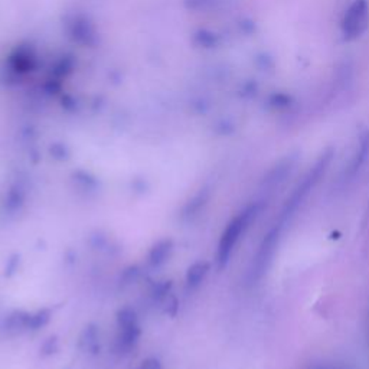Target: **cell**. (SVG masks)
<instances>
[{
  "label": "cell",
  "mask_w": 369,
  "mask_h": 369,
  "mask_svg": "<svg viewBox=\"0 0 369 369\" xmlns=\"http://www.w3.org/2000/svg\"><path fill=\"white\" fill-rule=\"evenodd\" d=\"M257 212H258V205H250L249 208L241 211L237 216H234L231 219V223L224 230L223 235H221L218 244V253H216V263L219 270H223L228 264L237 242L239 241L244 231L249 228Z\"/></svg>",
  "instance_id": "cell-1"
},
{
  "label": "cell",
  "mask_w": 369,
  "mask_h": 369,
  "mask_svg": "<svg viewBox=\"0 0 369 369\" xmlns=\"http://www.w3.org/2000/svg\"><path fill=\"white\" fill-rule=\"evenodd\" d=\"M330 156H332V153L328 152L321 159H319L317 163L313 166V169L307 174V176L302 181V183L298 185V188L293 190V193L290 195V198L286 201L283 211L279 216V221L276 224L277 227H280L283 230V227L288 223L290 218L294 215V212L298 211V208L302 205V202L305 201V198L309 195V192L314 188L317 181L321 179V176L323 175V172L326 170V167L330 162Z\"/></svg>",
  "instance_id": "cell-2"
},
{
  "label": "cell",
  "mask_w": 369,
  "mask_h": 369,
  "mask_svg": "<svg viewBox=\"0 0 369 369\" xmlns=\"http://www.w3.org/2000/svg\"><path fill=\"white\" fill-rule=\"evenodd\" d=\"M280 234H281V228L274 225V228H272V231H270L264 237V239L261 241L257 256H256L253 265L250 268V281L251 283L258 281L264 276V273L267 272L270 263H272V260L274 257L277 244L280 239Z\"/></svg>",
  "instance_id": "cell-3"
},
{
  "label": "cell",
  "mask_w": 369,
  "mask_h": 369,
  "mask_svg": "<svg viewBox=\"0 0 369 369\" xmlns=\"http://www.w3.org/2000/svg\"><path fill=\"white\" fill-rule=\"evenodd\" d=\"M369 5L366 0H355L342 22V31L348 38L359 36L368 27Z\"/></svg>",
  "instance_id": "cell-4"
},
{
  "label": "cell",
  "mask_w": 369,
  "mask_h": 369,
  "mask_svg": "<svg viewBox=\"0 0 369 369\" xmlns=\"http://www.w3.org/2000/svg\"><path fill=\"white\" fill-rule=\"evenodd\" d=\"M172 253H174V241H172L170 238H165V239L158 241L149 253L151 265L159 267V265L165 264L170 258Z\"/></svg>",
  "instance_id": "cell-5"
},
{
  "label": "cell",
  "mask_w": 369,
  "mask_h": 369,
  "mask_svg": "<svg viewBox=\"0 0 369 369\" xmlns=\"http://www.w3.org/2000/svg\"><path fill=\"white\" fill-rule=\"evenodd\" d=\"M141 335L140 326H132V328H125V329H120V333L117 336V349L120 352H129L132 351L139 342V337Z\"/></svg>",
  "instance_id": "cell-6"
},
{
  "label": "cell",
  "mask_w": 369,
  "mask_h": 369,
  "mask_svg": "<svg viewBox=\"0 0 369 369\" xmlns=\"http://www.w3.org/2000/svg\"><path fill=\"white\" fill-rule=\"evenodd\" d=\"M29 316L31 313L15 310L6 319V330L11 333H20L25 329H29Z\"/></svg>",
  "instance_id": "cell-7"
},
{
  "label": "cell",
  "mask_w": 369,
  "mask_h": 369,
  "mask_svg": "<svg viewBox=\"0 0 369 369\" xmlns=\"http://www.w3.org/2000/svg\"><path fill=\"white\" fill-rule=\"evenodd\" d=\"M209 272V264L207 261H198L188 268L186 283L189 287L200 286Z\"/></svg>",
  "instance_id": "cell-8"
},
{
  "label": "cell",
  "mask_w": 369,
  "mask_h": 369,
  "mask_svg": "<svg viewBox=\"0 0 369 369\" xmlns=\"http://www.w3.org/2000/svg\"><path fill=\"white\" fill-rule=\"evenodd\" d=\"M80 348L84 352H95L98 348V329L94 325L85 326L80 336Z\"/></svg>",
  "instance_id": "cell-9"
},
{
  "label": "cell",
  "mask_w": 369,
  "mask_h": 369,
  "mask_svg": "<svg viewBox=\"0 0 369 369\" xmlns=\"http://www.w3.org/2000/svg\"><path fill=\"white\" fill-rule=\"evenodd\" d=\"M117 325L118 329H125V328H132V326H137V314L133 309L130 307H125V309H120L117 312Z\"/></svg>",
  "instance_id": "cell-10"
},
{
  "label": "cell",
  "mask_w": 369,
  "mask_h": 369,
  "mask_svg": "<svg viewBox=\"0 0 369 369\" xmlns=\"http://www.w3.org/2000/svg\"><path fill=\"white\" fill-rule=\"evenodd\" d=\"M51 321V310L49 309H41L35 313H31L29 316V329L31 330H38L43 326H46Z\"/></svg>",
  "instance_id": "cell-11"
},
{
  "label": "cell",
  "mask_w": 369,
  "mask_h": 369,
  "mask_svg": "<svg viewBox=\"0 0 369 369\" xmlns=\"http://www.w3.org/2000/svg\"><path fill=\"white\" fill-rule=\"evenodd\" d=\"M23 204V192L19 188H13L9 190L8 196H6V208L9 211H16L18 208H20V205Z\"/></svg>",
  "instance_id": "cell-12"
},
{
  "label": "cell",
  "mask_w": 369,
  "mask_h": 369,
  "mask_svg": "<svg viewBox=\"0 0 369 369\" xmlns=\"http://www.w3.org/2000/svg\"><path fill=\"white\" fill-rule=\"evenodd\" d=\"M207 200H208V195H207V192L204 190V192H201V193H198V195H196L195 196V198L186 205V208H185V215H188V216H190V215H195L196 212H198L200 209H201V207H204L205 205V202H207Z\"/></svg>",
  "instance_id": "cell-13"
},
{
  "label": "cell",
  "mask_w": 369,
  "mask_h": 369,
  "mask_svg": "<svg viewBox=\"0 0 369 369\" xmlns=\"http://www.w3.org/2000/svg\"><path fill=\"white\" fill-rule=\"evenodd\" d=\"M58 351V340L55 336H51L49 339H46L43 342V345L41 347V354L43 356H48V355H53Z\"/></svg>",
  "instance_id": "cell-14"
},
{
  "label": "cell",
  "mask_w": 369,
  "mask_h": 369,
  "mask_svg": "<svg viewBox=\"0 0 369 369\" xmlns=\"http://www.w3.org/2000/svg\"><path fill=\"white\" fill-rule=\"evenodd\" d=\"M170 287H172V281L170 280L158 283L155 286V288H153V298L156 300H162L165 296H167V294L170 293Z\"/></svg>",
  "instance_id": "cell-15"
},
{
  "label": "cell",
  "mask_w": 369,
  "mask_h": 369,
  "mask_svg": "<svg viewBox=\"0 0 369 369\" xmlns=\"http://www.w3.org/2000/svg\"><path fill=\"white\" fill-rule=\"evenodd\" d=\"M162 302H163V309H165V312H166L167 314H170V316H175V314H176V310H178V300H176L175 296H172V294L169 293L167 296H165V298L162 299Z\"/></svg>",
  "instance_id": "cell-16"
},
{
  "label": "cell",
  "mask_w": 369,
  "mask_h": 369,
  "mask_svg": "<svg viewBox=\"0 0 369 369\" xmlns=\"http://www.w3.org/2000/svg\"><path fill=\"white\" fill-rule=\"evenodd\" d=\"M139 277V268L137 267H130L127 268L125 273H123V277H121V284L123 286H127V284H132L133 281H136Z\"/></svg>",
  "instance_id": "cell-17"
},
{
  "label": "cell",
  "mask_w": 369,
  "mask_h": 369,
  "mask_svg": "<svg viewBox=\"0 0 369 369\" xmlns=\"http://www.w3.org/2000/svg\"><path fill=\"white\" fill-rule=\"evenodd\" d=\"M141 369H163V368L156 358H147L146 361H143Z\"/></svg>",
  "instance_id": "cell-18"
},
{
  "label": "cell",
  "mask_w": 369,
  "mask_h": 369,
  "mask_svg": "<svg viewBox=\"0 0 369 369\" xmlns=\"http://www.w3.org/2000/svg\"><path fill=\"white\" fill-rule=\"evenodd\" d=\"M18 260H19V257H16V256H15V258L9 261V267L6 268L9 273H13V272H15V270H16V264H18Z\"/></svg>",
  "instance_id": "cell-19"
},
{
  "label": "cell",
  "mask_w": 369,
  "mask_h": 369,
  "mask_svg": "<svg viewBox=\"0 0 369 369\" xmlns=\"http://www.w3.org/2000/svg\"><path fill=\"white\" fill-rule=\"evenodd\" d=\"M313 369H333V368H328V366H316Z\"/></svg>",
  "instance_id": "cell-20"
}]
</instances>
